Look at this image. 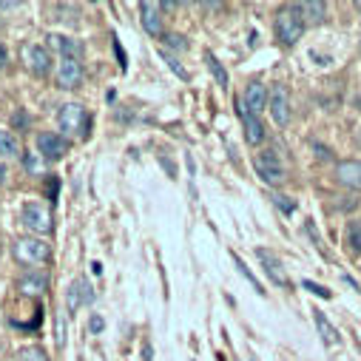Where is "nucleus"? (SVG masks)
<instances>
[{
  "label": "nucleus",
  "mask_w": 361,
  "mask_h": 361,
  "mask_svg": "<svg viewBox=\"0 0 361 361\" xmlns=\"http://www.w3.org/2000/svg\"><path fill=\"white\" fill-rule=\"evenodd\" d=\"M307 29V20L302 15V4H288L276 15V35L285 46H296Z\"/></svg>",
  "instance_id": "obj_1"
},
{
  "label": "nucleus",
  "mask_w": 361,
  "mask_h": 361,
  "mask_svg": "<svg viewBox=\"0 0 361 361\" xmlns=\"http://www.w3.org/2000/svg\"><path fill=\"white\" fill-rule=\"evenodd\" d=\"M15 259L26 267H35V264H43L49 256H51V247L43 242V239H35V236H20L12 247Z\"/></svg>",
  "instance_id": "obj_2"
},
{
  "label": "nucleus",
  "mask_w": 361,
  "mask_h": 361,
  "mask_svg": "<svg viewBox=\"0 0 361 361\" xmlns=\"http://www.w3.org/2000/svg\"><path fill=\"white\" fill-rule=\"evenodd\" d=\"M256 173L262 176V183L267 185H282L285 183V165L274 148L256 154Z\"/></svg>",
  "instance_id": "obj_3"
},
{
  "label": "nucleus",
  "mask_w": 361,
  "mask_h": 361,
  "mask_svg": "<svg viewBox=\"0 0 361 361\" xmlns=\"http://www.w3.org/2000/svg\"><path fill=\"white\" fill-rule=\"evenodd\" d=\"M57 123H60V131H63L66 137H82V134L88 131V111H85L80 103H66V106L60 109Z\"/></svg>",
  "instance_id": "obj_4"
},
{
  "label": "nucleus",
  "mask_w": 361,
  "mask_h": 361,
  "mask_svg": "<svg viewBox=\"0 0 361 361\" xmlns=\"http://www.w3.org/2000/svg\"><path fill=\"white\" fill-rule=\"evenodd\" d=\"M20 57H23V66L37 77L49 74V68H51V54L37 43H23L20 46Z\"/></svg>",
  "instance_id": "obj_5"
},
{
  "label": "nucleus",
  "mask_w": 361,
  "mask_h": 361,
  "mask_svg": "<svg viewBox=\"0 0 361 361\" xmlns=\"http://www.w3.org/2000/svg\"><path fill=\"white\" fill-rule=\"evenodd\" d=\"M267 111L270 117H274L276 126H288L290 123V94H288V88L276 85V88H270V97H267Z\"/></svg>",
  "instance_id": "obj_6"
},
{
  "label": "nucleus",
  "mask_w": 361,
  "mask_h": 361,
  "mask_svg": "<svg viewBox=\"0 0 361 361\" xmlns=\"http://www.w3.org/2000/svg\"><path fill=\"white\" fill-rule=\"evenodd\" d=\"M23 225H26L29 231L46 236V233H51V228H54L51 211H49L46 205H40V202H29V205L23 208Z\"/></svg>",
  "instance_id": "obj_7"
},
{
  "label": "nucleus",
  "mask_w": 361,
  "mask_h": 361,
  "mask_svg": "<svg viewBox=\"0 0 361 361\" xmlns=\"http://www.w3.org/2000/svg\"><path fill=\"white\" fill-rule=\"evenodd\" d=\"M37 154L43 159H63L68 154V140L63 134H54V131H43L37 137Z\"/></svg>",
  "instance_id": "obj_8"
},
{
  "label": "nucleus",
  "mask_w": 361,
  "mask_h": 361,
  "mask_svg": "<svg viewBox=\"0 0 361 361\" xmlns=\"http://www.w3.org/2000/svg\"><path fill=\"white\" fill-rule=\"evenodd\" d=\"M267 97H270L267 85H264L262 80H250V82L245 85L242 106H245L250 114H256V117H259V111H262V109H267Z\"/></svg>",
  "instance_id": "obj_9"
},
{
  "label": "nucleus",
  "mask_w": 361,
  "mask_h": 361,
  "mask_svg": "<svg viewBox=\"0 0 361 361\" xmlns=\"http://www.w3.org/2000/svg\"><path fill=\"white\" fill-rule=\"evenodd\" d=\"M94 302V288L88 285V279H74L68 293H66V307L68 313H77L82 305H92Z\"/></svg>",
  "instance_id": "obj_10"
},
{
  "label": "nucleus",
  "mask_w": 361,
  "mask_h": 361,
  "mask_svg": "<svg viewBox=\"0 0 361 361\" xmlns=\"http://www.w3.org/2000/svg\"><path fill=\"white\" fill-rule=\"evenodd\" d=\"M54 77H57L60 88H77L82 82V63L80 60H60Z\"/></svg>",
  "instance_id": "obj_11"
},
{
  "label": "nucleus",
  "mask_w": 361,
  "mask_h": 361,
  "mask_svg": "<svg viewBox=\"0 0 361 361\" xmlns=\"http://www.w3.org/2000/svg\"><path fill=\"white\" fill-rule=\"evenodd\" d=\"M336 179L344 188L361 191V159H341L336 165Z\"/></svg>",
  "instance_id": "obj_12"
},
{
  "label": "nucleus",
  "mask_w": 361,
  "mask_h": 361,
  "mask_svg": "<svg viewBox=\"0 0 361 361\" xmlns=\"http://www.w3.org/2000/svg\"><path fill=\"white\" fill-rule=\"evenodd\" d=\"M162 4H142L140 6V20H142V29L151 35V37H159L162 35V23H165V18H162Z\"/></svg>",
  "instance_id": "obj_13"
},
{
  "label": "nucleus",
  "mask_w": 361,
  "mask_h": 361,
  "mask_svg": "<svg viewBox=\"0 0 361 361\" xmlns=\"http://www.w3.org/2000/svg\"><path fill=\"white\" fill-rule=\"evenodd\" d=\"M236 111H239V117H242V126H245V140H247L250 145H259V142H264V126H262V120H259L256 114H250V111L242 106V100L236 103Z\"/></svg>",
  "instance_id": "obj_14"
},
{
  "label": "nucleus",
  "mask_w": 361,
  "mask_h": 361,
  "mask_svg": "<svg viewBox=\"0 0 361 361\" xmlns=\"http://www.w3.org/2000/svg\"><path fill=\"white\" fill-rule=\"evenodd\" d=\"M256 256H259V262L264 264V274L274 279V285H282V288H288L290 282H288V276H285V270H282V262L270 253V250H264V247H259L256 250Z\"/></svg>",
  "instance_id": "obj_15"
},
{
  "label": "nucleus",
  "mask_w": 361,
  "mask_h": 361,
  "mask_svg": "<svg viewBox=\"0 0 361 361\" xmlns=\"http://www.w3.org/2000/svg\"><path fill=\"white\" fill-rule=\"evenodd\" d=\"M18 290L23 296H40V293L49 290V279H46V274H37V270H32V274H23L18 279Z\"/></svg>",
  "instance_id": "obj_16"
},
{
  "label": "nucleus",
  "mask_w": 361,
  "mask_h": 361,
  "mask_svg": "<svg viewBox=\"0 0 361 361\" xmlns=\"http://www.w3.org/2000/svg\"><path fill=\"white\" fill-rule=\"evenodd\" d=\"M49 40H51V46L60 51V60H80L82 46H80L77 40H71V37H66V35H51Z\"/></svg>",
  "instance_id": "obj_17"
},
{
  "label": "nucleus",
  "mask_w": 361,
  "mask_h": 361,
  "mask_svg": "<svg viewBox=\"0 0 361 361\" xmlns=\"http://www.w3.org/2000/svg\"><path fill=\"white\" fill-rule=\"evenodd\" d=\"M0 157L4 159H18L20 157V142L12 131H4L0 128Z\"/></svg>",
  "instance_id": "obj_18"
},
{
  "label": "nucleus",
  "mask_w": 361,
  "mask_h": 361,
  "mask_svg": "<svg viewBox=\"0 0 361 361\" xmlns=\"http://www.w3.org/2000/svg\"><path fill=\"white\" fill-rule=\"evenodd\" d=\"M302 15L307 18V23H324L327 4H322V0H307V4H302Z\"/></svg>",
  "instance_id": "obj_19"
},
{
  "label": "nucleus",
  "mask_w": 361,
  "mask_h": 361,
  "mask_svg": "<svg viewBox=\"0 0 361 361\" xmlns=\"http://www.w3.org/2000/svg\"><path fill=\"white\" fill-rule=\"evenodd\" d=\"M344 245H347V250H350L353 256L361 253V219H353V222L347 225V231H344Z\"/></svg>",
  "instance_id": "obj_20"
},
{
  "label": "nucleus",
  "mask_w": 361,
  "mask_h": 361,
  "mask_svg": "<svg viewBox=\"0 0 361 361\" xmlns=\"http://www.w3.org/2000/svg\"><path fill=\"white\" fill-rule=\"evenodd\" d=\"M316 327H319V333H322L324 344H338V341H341V338H338V333H336V327L324 319V313H316Z\"/></svg>",
  "instance_id": "obj_21"
},
{
  "label": "nucleus",
  "mask_w": 361,
  "mask_h": 361,
  "mask_svg": "<svg viewBox=\"0 0 361 361\" xmlns=\"http://www.w3.org/2000/svg\"><path fill=\"white\" fill-rule=\"evenodd\" d=\"M208 68H211V74L216 77V82H219V85H228V71L222 68V63H219L214 54H208Z\"/></svg>",
  "instance_id": "obj_22"
},
{
  "label": "nucleus",
  "mask_w": 361,
  "mask_h": 361,
  "mask_svg": "<svg viewBox=\"0 0 361 361\" xmlns=\"http://www.w3.org/2000/svg\"><path fill=\"white\" fill-rule=\"evenodd\" d=\"M231 256H233V262H236V267H239V274H242V276H245V279H247V282H250V285H253L259 293H264V290H262V285H259V279L250 274V267H247V264H245V262H242L236 253H231Z\"/></svg>",
  "instance_id": "obj_23"
},
{
  "label": "nucleus",
  "mask_w": 361,
  "mask_h": 361,
  "mask_svg": "<svg viewBox=\"0 0 361 361\" xmlns=\"http://www.w3.org/2000/svg\"><path fill=\"white\" fill-rule=\"evenodd\" d=\"M18 361H49V358H46V353L40 347H23L18 353Z\"/></svg>",
  "instance_id": "obj_24"
},
{
  "label": "nucleus",
  "mask_w": 361,
  "mask_h": 361,
  "mask_svg": "<svg viewBox=\"0 0 361 361\" xmlns=\"http://www.w3.org/2000/svg\"><path fill=\"white\" fill-rule=\"evenodd\" d=\"M23 165H26L29 173H40V171H43V157H40V154H26Z\"/></svg>",
  "instance_id": "obj_25"
},
{
  "label": "nucleus",
  "mask_w": 361,
  "mask_h": 361,
  "mask_svg": "<svg viewBox=\"0 0 361 361\" xmlns=\"http://www.w3.org/2000/svg\"><path fill=\"white\" fill-rule=\"evenodd\" d=\"M162 40H165V43H168L171 49H176V51H183V49H188V43H185V37H183V35H176V32H171V35H165Z\"/></svg>",
  "instance_id": "obj_26"
},
{
  "label": "nucleus",
  "mask_w": 361,
  "mask_h": 361,
  "mask_svg": "<svg viewBox=\"0 0 361 361\" xmlns=\"http://www.w3.org/2000/svg\"><path fill=\"white\" fill-rule=\"evenodd\" d=\"M274 202H276V208L285 211V214H293V211H296V202H290V200L282 197V194H274Z\"/></svg>",
  "instance_id": "obj_27"
},
{
  "label": "nucleus",
  "mask_w": 361,
  "mask_h": 361,
  "mask_svg": "<svg viewBox=\"0 0 361 361\" xmlns=\"http://www.w3.org/2000/svg\"><path fill=\"white\" fill-rule=\"evenodd\" d=\"M165 60H168V66H171V71H173V74H176L179 80H188V71H185L183 66H179V63H176L173 57H165Z\"/></svg>",
  "instance_id": "obj_28"
},
{
  "label": "nucleus",
  "mask_w": 361,
  "mask_h": 361,
  "mask_svg": "<svg viewBox=\"0 0 361 361\" xmlns=\"http://www.w3.org/2000/svg\"><path fill=\"white\" fill-rule=\"evenodd\" d=\"M305 290H313L316 296H322V299H330V290H324L322 285H316V282H305Z\"/></svg>",
  "instance_id": "obj_29"
},
{
  "label": "nucleus",
  "mask_w": 361,
  "mask_h": 361,
  "mask_svg": "<svg viewBox=\"0 0 361 361\" xmlns=\"http://www.w3.org/2000/svg\"><path fill=\"white\" fill-rule=\"evenodd\" d=\"M106 327V322H103V316H92V322H88V330L92 333H100Z\"/></svg>",
  "instance_id": "obj_30"
},
{
  "label": "nucleus",
  "mask_w": 361,
  "mask_h": 361,
  "mask_svg": "<svg viewBox=\"0 0 361 361\" xmlns=\"http://www.w3.org/2000/svg\"><path fill=\"white\" fill-rule=\"evenodd\" d=\"M6 60H9V51H6V46H4V43H0V68L6 66Z\"/></svg>",
  "instance_id": "obj_31"
},
{
  "label": "nucleus",
  "mask_w": 361,
  "mask_h": 361,
  "mask_svg": "<svg viewBox=\"0 0 361 361\" xmlns=\"http://www.w3.org/2000/svg\"><path fill=\"white\" fill-rule=\"evenodd\" d=\"M92 274H97V276L103 274V264L100 262H92Z\"/></svg>",
  "instance_id": "obj_32"
},
{
  "label": "nucleus",
  "mask_w": 361,
  "mask_h": 361,
  "mask_svg": "<svg viewBox=\"0 0 361 361\" xmlns=\"http://www.w3.org/2000/svg\"><path fill=\"white\" fill-rule=\"evenodd\" d=\"M6 183V165H0V185Z\"/></svg>",
  "instance_id": "obj_33"
},
{
  "label": "nucleus",
  "mask_w": 361,
  "mask_h": 361,
  "mask_svg": "<svg viewBox=\"0 0 361 361\" xmlns=\"http://www.w3.org/2000/svg\"><path fill=\"white\" fill-rule=\"evenodd\" d=\"M358 9H361V4H358Z\"/></svg>",
  "instance_id": "obj_34"
}]
</instances>
